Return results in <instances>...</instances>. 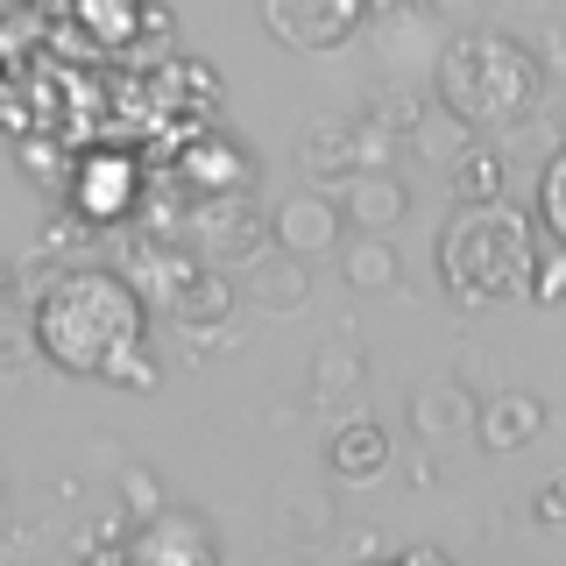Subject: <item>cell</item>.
I'll return each instance as SVG.
<instances>
[{
  "mask_svg": "<svg viewBox=\"0 0 566 566\" xmlns=\"http://www.w3.org/2000/svg\"><path fill=\"white\" fill-rule=\"evenodd\" d=\"M538 227L566 241V135L553 142V156H545V170H538Z\"/></svg>",
  "mask_w": 566,
  "mask_h": 566,
  "instance_id": "23",
  "label": "cell"
},
{
  "mask_svg": "<svg viewBox=\"0 0 566 566\" xmlns=\"http://www.w3.org/2000/svg\"><path fill=\"white\" fill-rule=\"evenodd\" d=\"M177 177H185L199 199H212V191H248L255 185V164H248V149L227 142V135H191L185 149H177Z\"/></svg>",
  "mask_w": 566,
  "mask_h": 566,
  "instance_id": "12",
  "label": "cell"
},
{
  "mask_svg": "<svg viewBox=\"0 0 566 566\" xmlns=\"http://www.w3.org/2000/svg\"><path fill=\"white\" fill-rule=\"evenodd\" d=\"M212 553L220 545H212L206 517H191V510H156L128 538V559H142V566H206Z\"/></svg>",
  "mask_w": 566,
  "mask_h": 566,
  "instance_id": "7",
  "label": "cell"
},
{
  "mask_svg": "<svg viewBox=\"0 0 566 566\" xmlns=\"http://www.w3.org/2000/svg\"><path fill=\"white\" fill-rule=\"evenodd\" d=\"M403 142H411V149L424 156V164H439V170H447L453 156H460V149L474 142V128H468L460 114H447V106H424V114H418V128L403 135Z\"/></svg>",
  "mask_w": 566,
  "mask_h": 566,
  "instance_id": "20",
  "label": "cell"
},
{
  "mask_svg": "<svg viewBox=\"0 0 566 566\" xmlns=\"http://www.w3.org/2000/svg\"><path fill=\"white\" fill-rule=\"evenodd\" d=\"M114 489H120V510H128V517H156V510H170V489L156 482L142 460H120V468H114Z\"/></svg>",
  "mask_w": 566,
  "mask_h": 566,
  "instance_id": "22",
  "label": "cell"
},
{
  "mask_svg": "<svg viewBox=\"0 0 566 566\" xmlns=\"http://www.w3.org/2000/svg\"><path fill=\"white\" fill-rule=\"evenodd\" d=\"M368 114H376L382 128L411 135V128H418V114H424V99H418V93H376V106H368Z\"/></svg>",
  "mask_w": 566,
  "mask_h": 566,
  "instance_id": "27",
  "label": "cell"
},
{
  "mask_svg": "<svg viewBox=\"0 0 566 566\" xmlns=\"http://www.w3.org/2000/svg\"><path fill=\"white\" fill-rule=\"evenodd\" d=\"M14 305H22V270H14V262L0 255V318H8Z\"/></svg>",
  "mask_w": 566,
  "mask_h": 566,
  "instance_id": "31",
  "label": "cell"
},
{
  "mask_svg": "<svg viewBox=\"0 0 566 566\" xmlns=\"http://www.w3.org/2000/svg\"><path fill=\"white\" fill-rule=\"evenodd\" d=\"M432 14H474V8H489V0H424Z\"/></svg>",
  "mask_w": 566,
  "mask_h": 566,
  "instance_id": "32",
  "label": "cell"
},
{
  "mask_svg": "<svg viewBox=\"0 0 566 566\" xmlns=\"http://www.w3.org/2000/svg\"><path fill=\"white\" fill-rule=\"evenodd\" d=\"M262 22H270L283 50L326 57V50H340L368 22V0H262Z\"/></svg>",
  "mask_w": 566,
  "mask_h": 566,
  "instance_id": "5",
  "label": "cell"
},
{
  "mask_svg": "<svg viewBox=\"0 0 566 566\" xmlns=\"http://www.w3.org/2000/svg\"><path fill=\"white\" fill-rule=\"evenodd\" d=\"M545 99V64L503 29H460L439 50V106L460 114L474 135L524 128Z\"/></svg>",
  "mask_w": 566,
  "mask_h": 566,
  "instance_id": "2",
  "label": "cell"
},
{
  "mask_svg": "<svg viewBox=\"0 0 566 566\" xmlns=\"http://www.w3.org/2000/svg\"><path fill=\"white\" fill-rule=\"evenodd\" d=\"M93 241H99V220H85L78 206H71L64 220H50V227H43V248H50V255H85Z\"/></svg>",
  "mask_w": 566,
  "mask_h": 566,
  "instance_id": "26",
  "label": "cell"
},
{
  "mask_svg": "<svg viewBox=\"0 0 566 566\" xmlns=\"http://www.w3.org/2000/svg\"><path fill=\"white\" fill-rule=\"evenodd\" d=\"M411 432L424 439V447H447V439L474 432V397H468V382H453V376L418 382V397H411Z\"/></svg>",
  "mask_w": 566,
  "mask_h": 566,
  "instance_id": "13",
  "label": "cell"
},
{
  "mask_svg": "<svg viewBox=\"0 0 566 566\" xmlns=\"http://www.w3.org/2000/svg\"><path fill=\"white\" fill-rule=\"evenodd\" d=\"M531 248H538V227H531L517 206H503V199L453 206L447 234H439V283H447L453 297H468V305L524 297Z\"/></svg>",
  "mask_w": 566,
  "mask_h": 566,
  "instance_id": "3",
  "label": "cell"
},
{
  "mask_svg": "<svg viewBox=\"0 0 566 566\" xmlns=\"http://www.w3.org/2000/svg\"><path fill=\"white\" fill-rule=\"evenodd\" d=\"M270 227H276V248H291V255H333L340 248V199H333L326 185H312V191H291L276 212H270Z\"/></svg>",
  "mask_w": 566,
  "mask_h": 566,
  "instance_id": "6",
  "label": "cell"
},
{
  "mask_svg": "<svg viewBox=\"0 0 566 566\" xmlns=\"http://www.w3.org/2000/svg\"><path fill=\"white\" fill-rule=\"evenodd\" d=\"M524 8H538V0H524Z\"/></svg>",
  "mask_w": 566,
  "mask_h": 566,
  "instance_id": "34",
  "label": "cell"
},
{
  "mask_svg": "<svg viewBox=\"0 0 566 566\" xmlns=\"http://www.w3.org/2000/svg\"><path fill=\"white\" fill-rule=\"evenodd\" d=\"M185 234H191V255L220 262L227 276L255 270L262 255H276V227H270V212L248 199V191H212V199H199L191 220H185Z\"/></svg>",
  "mask_w": 566,
  "mask_h": 566,
  "instance_id": "4",
  "label": "cell"
},
{
  "mask_svg": "<svg viewBox=\"0 0 566 566\" xmlns=\"http://www.w3.org/2000/svg\"><path fill=\"white\" fill-rule=\"evenodd\" d=\"M354 164L361 170H397V128H382L376 114L354 120Z\"/></svg>",
  "mask_w": 566,
  "mask_h": 566,
  "instance_id": "25",
  "label": "cell"
},
{
  "mask_svg": "<svg viewBox=\"0 0 566 566\" xmlns=\"http://www.w3.org/2000/svg\"><path fill=\"white\" fill-rule=\"evenodd\" d=\"M531 517H538L545 531H566V474H559V482H545V489H538V503H531Z\"/></svg>",
  "mask_w": 566,
  "mask_h": 566,
  "instance_id": "29",
  "label": "cell"
},
{
  "mask_svg": "<svg viewBox=\"0 0 566 566\" xmlns=\"http://www.w3.org/2000/svg\"><path fill=\"white\" fill-rule=\"evenodd\" d=\"M71 206H78L85 220H99V227L128 220V212L142 206L135 164H128V156H93V164H78V170H71Z\"/></svg>",
  "mask_w": 566,
  "mask_h": 566,
  "instance_id": "8",
  "label": "cell"
},
{
  "mask_svg": "<svg viewBox=\"0 0 566 566\" xmlns=\"http://www.w3.org/2000/svg\"><path fill=\"white\" fill-rule=\"evenodd\" d=\"M538 64H545V78H566V22L545 29V43H538Z\"/></svg>",
  "mask_w": 566,
  "mask_h": 566,
  "instance_id": "30",
  "label": "cell"
},
{
  "mask_svg": "<svg viewBox=\"0 0 566 566\" xmlns=\"http://www.w3.org/2000/svg\"><path fill=\"white\" fill-rule=\"evenodd\" d=\"M0 510H8V482H0Z\"/></svg>",
  "mask_w": 566,
  "mask_h": 566,
  "instance_id": "33",
  "label": "cell"
},
{
  "mask_svg": "<svg viewBox=\"0 0 566 566\" xmlns=\"http://www.w3.org/2000/svg\"><path fill=\"white\" fill-rule=\"evenodd\" d=\"M283 524H291L297 538H326L333 531V495L326 489H291L283 495Z\"/></svg>",
  "mask_w": 566,
  "mask_h": 566,
  "instance_id": "24",
  "label": "cell"
},
{
  "mask_svg": "<svg viewBox=\"0 0 566 566\" xmlns=\"http://www.w3.org/2000/svg\"><path fill=\"white\" fill-rule=\"evenodd\" d=\"M524 297H531V305H566V241L559 234H538V248H531Z\"/></svg>",
  "mask_w": 566,
  "mask_h": 566,
  "instance_id": "21",
  "label": "cell"
},
{
  "mask_svg": "<svg viewBox=\"0 0 566 566\" xmlns=\"http://www.w3.org/2000/svg\"><path fill=\"white\" fill-rule=\"evenodd\" d=\"M114 389H156V361H149V347H135V354H120L114 361V376H106Z\"/></svg>",
  "mask_w": 566,
  "mask_h": 566,
  "instance_id": "28",
  "label": "cell"
},
{
  "mask_svg": "<svg viewBox=\"0 0 566 566\" xmlns=\"http://www.w3.org/2000/svg\"><path fill=\"white\" fill-rule=\"evenodd\" d=\"M142 326H149V312H142V291L120 270H57V283H43V297H35V354L43 361H57L64 376H114L120 354L149 347L142 340Z\"/></svg>",
  "mask_w": 566,
  "mask_h": 566,
  "instance_id": "1",
  "label": "cell"
},
{
  "mask_svg": "<svg viewBox=\"0 0 566 566\" xmlns=\"http://www.w3.org/2000/svg\"><path fill=\"white\" fill-rule=\"evenodd\" d=\"M297 170H305L312 177V185H347V177L354 170H361V164H354V120H312V128H305V142H297Z\"/></svg>",
  "mask_w": 566,
  "mask_h": 566,
  "instance_id": "16",
  "label": "cell"
},
{
  "mask_svg": "<svg viewBox=\"0 0 566 566\" xmlns=\"http://www.w3.org/2000/svg\"><path fill=\"white\" fill-rule=\"evenodd\" d=\"M538 432H545V397H531V389H495V397L474 403L482 453H524Z\"/></svg>",
  "mask_w": 566,
  "mask_h": 566,
  "instance_id": "10",
  "label": "cell"
},
{
  "mask_svg": "<svg viewBox=\"0 0 566 566\" xmlns=\"http://www.w3.org/2000/svg\"><path fill=\"white\" fill-rule=\"evenodd\" d=\"M368 382V361H361V347H347V340H326L312 354V397L318 403H340L354 397V389Z\"/></svg>",
  "mask_w": 566,
  "mask_h": 566,
  "instance_id": "18",
  "label": "cell"
},
{
  "mask_svg": "<svg viewBox=\"0 0 566 566\" xmlns=\"http://www.w3.org/2000/svg\"><path fill=\"white\" fill-rule=\"evenodd\" d=\"M340 276H347V291H361V297L397 291V283H403L397 241H389V234H354V241L340 248Z\"/></svg>",
  "mask_w": 566,
  "mask_h": 566,
  "instance_id": "17",
  "label": "cell"
},
{
  "mask_svg": "<svg viewBox=\"0 0 566 566\" xmlns=\"http://www.w3.org/2000/svg\"><path fill=\"white\" fill-rule=\"evenodd\" d=\"M447 191H453V206H489V199H503V191H510V156L495 149L489 135H474L468 149L447 164Z\"/></svg>",
  "mask_w": 566,
  "mask_h": 566,
  "instance_id": "14",
  "label": "cell"
},
{
  "mask_svg": "<svg viewBox=\"0 0 566 566\" xmlns=\"http://www.w3.org/2000/svg\"><path fill=\"white\" fill-rule=\"evenodd\" d=\"M305 291H312L305 255H291V248H283V262H270V255L255 262V291H248V297H255L262 312H297V305H305Z\"/></svg>",
  "mask_w": 566,
  "mask_h": 566,
  "instance_id": "19",
  "label": "cell"
},
{
  "mask_svg": "<svg viewBox=\"0 0 566 566\" xmlns=\"http://www.w3.org/2000/svg\"><path fill=\"white\" fill-rule=\"evenodd\" d=\"M164 305H170V318H177L185 333H220L227 318H234L241 291L227 283V270H220V262H191V270L177 276V291L164 297Z\"/></svg>",
  "mask_w": 566,
  "mask_h": 566,
  "instance_id": "9",
  "label": "cell"
},
{
  "mask_svg": "<svg viewBox=\"0 0 566 566\" xmlns=\"http://www.w3.org/2000/svg\"><path fill=\"white\" fill-rule=\"evenodd\" d=\"M403 212H411V185L397 170H354L340 185V220L354 234H389Z\"/></svg>",
  "mask_w": 566,
  "mask_h": 566,
  "instance_id": "11",
  "label": "cell"
},
{
  "mask_svg": "<svg viewBox=\"0 0 566 566\" xmlns=\"http://www.w3.org/2000/svg\"><path fill=\"white\" fill-rule=\"evenodd\" d=\"M389 432L382 424H368V418H354V424H340V432L326 439V468L340 474V482H382L389 474Z\"/></svg>",
  "mask_w": 566,
  "mask_h": 566,
  "instance_id": "15",
  "label": "cell"
}]
</instances>
